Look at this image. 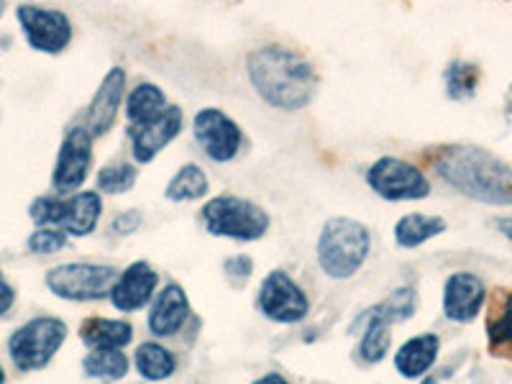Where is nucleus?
Masks as SVG:
<instances>
[{
	"instance_id": "obj_17",
	"label": "nucleus",
	"mask_w": 512,
	"mask_h": 384,
	"mask_svg": "<svg viewBox=\"0 0 512 384\" xmlns=\"http://www.w3.org/2000/svg\"><path fill=\"white\" fill-rule=\"evenodd\" d=\"M190 318V303H187L185 292L177 285H167L162 295H157L154 308L149 313V331L159 338L175 336Z\"/></svg>"
},
{
	"instance_id": "obj_25",
	"label": "nucleus",
	"mask_w": 512,
	"mask_h": 384,
	"mask_svg": "<svg viewBox=\"0 0 512 384\" xmlns=\"http://www.w3.org/2000/svg\"><path fill=\"white\" fill-rule=\"evenodd\" d=\"M205 192H208V175H205L198 164H185V167H180V172L169 180L164 195H167V200L185 203V200L203 198Z\"/></svg>"
},
{
	"instance_id": "obj_28",
	"label": "nucleus",
	"mask_w": 512,
	"mask_h": 384,
	"mask_svg": "<svg viewBox=\"0 0 512 384\" xmlns=\"http://www.w3.org/2000/svg\"><path fill=\"white\" fill-rule=\"evenodd\" d=\"M136 177H139V172L131 164H108V167L98 172V187L108 192V195H123V192H128L136 185Z\"/></svg>"
},
{
	"instance_id": "obj_21",
	"label": "nucleus",
	"mask_w": 512,
	"mask_h": 384,
	"mask_svg": "<svg viewBox=\"0 0 512 384\" xmlns=\"http://www.w3.org/2000/svg\"><path fill=\"white\" fill-rule=\"evenodd\" d=\"M167 95L162 93L159 85L154 82H141L131 90L126 103V116L131 126H141V123H152L167 111Z\"/></svg>"
},
{
	"instance_id": "obj_18",
	"label": "nucleus",
	"mask_w": 512,
	"mask_h": 384,
	"mask_svg": "<svg viewBox=\"0 0 512 384\" xmlns=\"http://www.w3.org/2000/svg\"><path fill=\"white\" fill-rule=\"evenodd\" d=\"M438 341L436 333H420V336L410 338L408 344H402L400 351L395 354L397 372L405 379H418L433 367V361L438 356Z\"/></svg>"
},
{
	"instance_id": "obj_11",
	"label": "nucleus",
	"mask_w": 512,
	"mask_h": 384,
	"mask_svg": "<svg viewBox=\"0 0 512 384\" xmlns=\"http://www.w3.org/2000/svg\"><path fill=\"white\" fill-rule=\"evenodd\" d=\"M192 134L213 162H231L244 144L239 123L218 108H203L192 121Z\"/></svg>"
},
{
	"instance_id": "obj_35",
	"label": "nucleus",
	"mask_w": 512,
	"mask_h": 384,
	"mask_svg": "<svg viewBox=\"0 0 512 384\" xmlns=\"http://www.w3.org/2000/svg\"><path fill=\"white\" fill-rule=\"evenodd\" d=\"M497 228L512 241V218H500V221H497Z\"/></svg>"
},
{
	"instance_id": "obj_29",
	"label": "nucleus",
	"mask_w": 512,
	"mask_h": 384,
	"mask_svg": "<svg viewBox=\"0 0 512 384\" xmlns=\"http://www.w3.org/2000/svg\"><path fill=\"white\" fill-rule=\"evenodd\" d=\"M415 308H418V297H415V292L410 290V287H402V290L392 292L384 303L374 305V310H377L379 315H382L387 323H400V320H408L410 315L415 313Z\"/></svg>"
},
{
	"instance_id": "obj_20",
	"label": "nucleus",
	"mask_w": 512,
	"mask_h": 384,
	"mask_svg": "<svg viewBox=\"0 0 512 384\" xmlns=\"http://www.w3.org/2000/svg\"><path fill=\"white\" fill-rule=\"evenodd\" d=\"M80 336L90 349H123L126 344H131L134 328L126 320L90 318L82 323Z\"/></svg>"
},
{
	"instance_id": "obj_32",
	"label": "nucleus",
	"mask_w": 512,
	"mask_h": 384,
	"mask_svg": "<svg viewBox=\"0 0 512 384\" xmlns=\"http://www.w3.org/2000/svg\"><path fill=\"white\" fill-rule=\"evenodd\" d=\"M141 226V216L136 210H128V213H121V216L113 221V231L121 233V236H128V233H134L136 228Z\"/></svg>"
},
{
	"instance_id": "obj_12",
	"label": "nucleus",
	"mask_w": 512,
	"mask_h": 384,
	"mask_svg": "<svg viewBox=\"0 0 512 384\" xmlns=\"http://www.w3.org/2000/svg\"><path fill=\"white\" fill-rule=\"evenodd\" d=\"M259 308L277 323H300L308 315V297L290 274L272 272L259 290Z\"/></svg>"
},
{
	"instance_id": "obj_15",
	"label": "nucleus",
	"mask_w": 512,
	"mask_h": 384,
	"mask_svg": "<svg viewBox=\"0 0 512 384\" xmlns=\"http://www.w3.org/2000/svg\"><path fill=\"white\" fill-rule=\"evenodd\" d=\"M123 90H126V72L121 67H113L103 77V82H100L98 93H95L93 103L88 108V116H85V128L93 134V139L95 136H105L111 131L118 108H121Z\"/></svg>"
},
{
	"instance_id": "obj_24",
	"label": "nucleus",
	"mask_w": 512,
	"mask_h": 384,
	"mask_svg": "<svg viewBox=\"0 0 512 384\" xmlns=\"http://www.w3.org/2000/svg\"><path fill=\"white\" fill-rule=\"evenodd\" d=\"M136 369H139L141 377L149 379V382H162V379L175 374L177 361L164 346L149 344V341H146V344H141L139 351H136Z\"/></svg>"
},
{
	"instance_id": "obj_36",
	"label": "nucleus",
	"mask_w": 512,
	"mask_h": 384,
	"mask_svg": "<svg viewBox=\"0 0 512 384\" xmlns=\"http://www.w3.org/2000/svg\"><path fill=\"white\" fill-rule=\"evenodd\" d=\"M0 384H6V372H3V367H0Z\"/></svg>"
},
{
	"instance_id": "obj_22",
	"label": "nucleus",
	"mask_w": 512,
	"mask_h": 384,
	"mask_svg": "<svg viewBox=\"0 0 512 384\" xmlns=\"http://www.w3.org/2000/svg\"><path fill=\"white\" fill-rule=\"evenodd\" d=\"M489 349L497 356L512 359V292H502L500 300L492 305V315L487 320Z\"/></svg>"
},
{
	"instance_id": "obj_7",
	"label": "nucleus",
	"mask_w": 512,
	"mask_h": 384,
	"mask_svg": "<svg viewBox=\"0 0 512 384\" xmlns=\"http://www.w3.org/2000/svg\"><path fill=\"white\" fill-rule=\"evenodd\" d=\"M118 272L108 264H62L47 274V287L62 300L88 303L111 295Z\"/></svg>"
},
{
	"instance_id": "obj_1",
	"label": "nucleus",
	"mask_w": 512,
	"mask_h": 384,
	"mask_svg": "<svg viewBox=\"0 0 512 384\" xmlns=\"http://www.w3.org/2000/svg\"><path fill=\"white\" fill-rule=\"evenodd\" d=\"M246 70L264 103L280 111H300L318 90V72L303 54L287 47H262L249 54Z\"/></svg>"
},
{
	"instance_id": "obj_13",
	"label": "nucleus",
	"mask_w": 512,
	"mask_h": 384,
	"mask_svg": "<svg viewBox=\"0 0 512 384\" xmlns=\"http://www.w3.org/2000/svg\"><path fill=\"white\" fill-rule=\"evenodd\" d=\"M182 131V111L177 105H169L164 116H159L152 123L141 126H128V139H131V152L136 162H152L169 141H175Z\"/></svg>"
},
{
	"instance_id": "obj_33",
	"label": "nucleus",
	"mask_w": 512,
	"mask_h": 384,
	"mask_svg": "<svg viewBox=\"0 0 512 384\" xmlns=\"http://www.w3.org/2000/svg\"><path fill=\"white\" fill-rule=\"evenodd\" d=\"M13 303H16V292H13V287L8 285L3 272H0V315H6L13 308Z\"/></svg>"
},
{
	"instance_id": "obj_9",
	"label": "nucleus",
	"mask_w": 512,
	"mask_h": 384,
	"mask_svg": "<svg viewBox=\"0 0 512 384\" xmlns=\"http://www.w3.org/2000/svg\"><path fill=\"white\" fill-rule=\"evenodd\" d=\"M18 24L24 29L29 47L44 54H59L70 47L72 41V21L67 13L57 8H41L24 3L16 11Z\"/></svg>"
},
{
	"instance_id": "obj_27",
	"label": "nucleus",
	"mask_w": 512,
	"mask_h": 384,
	"mask_svg": "<svg viewBox=\"0 0 512 384\" xmlns=\"http://www.w3.org/2000/svg\"><path fill=\"white\" fill-rule=\"evenodd\" d=\"M479 85V70L469 62H451V67L446 70V88L448 95L454 100L472 98L477 93Z\"/></svg>"
},
{
	"instance_id": "obj_2",
	"label": "nucleus",
	"mask_w": 512,
	"mask_h": 384,
	"mask_svg": "<svg viewBox=\"0 0 512 384\" xmlns=\"http://www.w3.org/2000/svg\"><path fill=\"white\" fill-rule=\"evenodd\" d=\"M438 177L466 198L487 205H512V167L487 149L469 144L443 146L433 157Z\"/></svg>"
},
{
	"instance_id": "obj_34",
	"label": "nucleus",
	"mask_w": 512,
	"mask_h": 384,
	"mask_svg": "<svg viewBox=\"0 0 512 384\" xmlns=\"http://www.w3.org/2000/svg\"><path fill=\"white\" fill-rule=\"evenodd\" d=\"M254 384H290L285 377L280 374H267V377H259Z\"/></svg>"
},
{
	"instance_id": "obj_3",
	"label": "nucleus",
	"mask_w": 512,
	"mask_h": 384,
	"mask_svg": "<svg viewBox=\"0 0 512 384\" xmlns=\"http://www.w3.org/2000/svg\"><path fill=\"white\" fill-rule=\"evenodd\" d=\"M369 246H372V236L367 226H361L354 218H331L320 233L318 262L328 277L346 280L367 262Z\"/></svg>"
},
{
	"instance_id": "obj_14",
	"label": "nucleus",
	"mask_w": 512,
	"mask_h": 384,
	"mask_svg": "<svg viewBox=\"0 0 512 384\" xmlns=\"http://www.w3.org/2000/svg\"><path fill=\"white\" fill-rule=\"evenodd\" d=\"M484 305V282L472 272H456L443 290V313L456 323H469Z\"/></svg>"
},
{
	"instance_id": "obj_31",
	"label": "nucleus",
	"mask_w": 512,
	"mask_h": 384,
	"mask_svg": "<svg viewBox=\"0 0 512 384\" xmlns=\"http://www.w3.org/2000/svg\"><path fill=\"white\" fill-rule=\"evenodd\" d=\"M223 269H226L228 280H231L236 287H241L246 280H249L251 272H254V262H251L249 256L239 254V256H231V259L223 264Z\"/></svg>"
},
{
	"instance_id": "obj_4",
	"label": "nucleus",
	"mask_w": 512,
	"mask_h": 384,
	"mask_svg": "<svg viewBox=\"0 0 512 384\" xmlns=\"http://www.w3.org/2000/svg\"><path fill=\"white\" fill-rule=\"evenodd\" d=\"M31 221L39 228H62L70 236H88L95 231L103 213L98 192H77L72 198H36L29 208Z\"/></svg>"
},
{
	"instance_id": "obj_6",
	"label": "nucleus",
	"mask_w": 512,
	"mask_h": 384,
	"mask_svg": "<svg viewBox=\"0 0 512 384\" xmlns=\"http://www.w3.org/2000/svg\"><path fill=\"white\" fill-rule=\"evenodd\" d=\"M67 338V326L52 315H39L18 328L8 341V354L21 372H36L44 369L62 349Z\"/></svg>"
},
{
	"instance_id": "obj_30",
	"label": "nucleus",
	"mask_w": 512,
	"mask_h": 384,
	"mask_svg": "<svg viewBox=\"0 0 512 384\" xmlns=\"http://www.w3.org/2000/svg\"><path fill=\"white\" fill-rule=\"evenodd\" d=\"M64 246H67V233L62 228H39V231L31 233L29 239V249L34 254H54V251L64 249Z\"/></svg>"
},
{
	"instance_id": "obj_23",
	"label": "nucleus",
	"mask_w": 512,
	"mask_h": 384,
	"mask_svg": "<svg viewBox=\"0 0 512 384\" xmlns=\"http://www.w3.org/2000/svg\"><path fill=\"white\" fill-rule=\"evenodd\" d=\"M446 231V221L438 216H425V213H410V216L400 218L395 226V239L402 249H415L423 246L425 241H431L433 236Z\"/></svg>"
},
{
	"instance_id": "obj_19",
	"label": "nucleus",
	"mask_w": 512,
	"mask_h": 384,
	"mask_svg": "<svg viewBox=\"0 0 512 384\" xmlns=\"http://www.w3.org/2000/svg\"><path fill=\"white\" fill-rule=\"evenodd\" d=\"M390 326L392 323H387L374 308L356 320L351 331H361V359L369 361V364H377L387 356V351H390Z\"/></svg>"
},
{
	"instance_id": "obj_8",
	"label": "nucleus",
	"mask_w": 512,
	"mask_h": 384,
	"mask_svg": "<svg viewBox=\"0 0 512 384\" xmlns=\"http://www.w3.org/2000/svg\"><path fill=\"white\" fill-rule=\"evenodd\" d=\"M367 182L379 198L402 203V200H423L431 192V182L415 164L397 157H382L367 172Z\"/></svg>"
},
{
	"instance_id": "obj_16",
	"label": "nucleus",
	"mask_w": 512,
	"mask_h": 384,
	"mask_svg": "<svg viewBox=\"0 0 512 384\" xmlns=\"http://www.w3.org/2000/svg\"><path fill=\"white\" fill-rule=\"evenodd\" d=\"M157 272L146 262H136L118 274L116 285L111 290V303L116 305L121 313H134V310L144 308L154 297L157 290Z\"/></svg>"
},
{
	"instance_id": "obj_26",
	"label": "nucleus",
	"mask_w": 512,
	"mask_h": 384,
	"mask_svg": "<svg viewBox=\"0 0 512 384\" xmlns=\"http://www.w3.org/2000/svg\"><path fill=\"white\" fill-rule=\"evenodd\" d=\"M82 369L95 379H121L128 372V359L121 349H93L82 361Z\"/></svg>"
},
{
	"instance_id": "obj_10",
	"label": "nucleus",
	"mask_w": 512,
	"mask_h": 384,
	"mask_svg": "<svg viewBox=\"0 0 512 384\" xmlns=\"http://www.w3.org/2000/svg\"><path fill=\"white\" fill-rule=\"evenodd\" d=\"M93 167V134L85 126H72L59 146L52 185L59 195L80 190Z\"/></svg>"
},
{
	"instance_id": "obj_5",
	"label": "nucleus",
	"mask_w": 512,
	"mask_h": 384,
	"mask_svg": "<svg viewBox=\"0 0 512 384\" xmlns=\"http://www.w3.org/2000/svg\"><path fill=\"white\" fill-rule=\"evenodd\" d=\"M203 221L213 236L236 241L262 239L269 228L264 208L236 195H218L203 208Z\"/></svg>"
}]
</instances>
